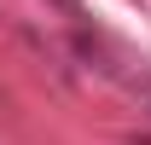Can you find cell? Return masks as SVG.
Listing matches in <instances>:
<instances>
[{"label":"cell","instance_id":"1","mask_svg":"<svg viewBox=\"0 0 151 145\" xmlns=\"http://www.w3.org/2000/svg\"><path fill=\"white\" fill-rule=\"evenodd\" d=\"M128 93L139 99V110L151 116V75H128Z\"/></svg>","mask_w":151,"mask_h":145},{"label":"cell","instance_id":"2","mask_svg":"<svg viewBox=\"0 0 151 145\" xmlns=\"http://www.w3.org/2000/svg\"><path fill=\"white\" fill-rule=\"evenodd\" d=\"M58 6H64V12H70V18H76V23L87 18V12H81V0H58Z\"/></svg>","mask_w":151,"mask_h":145}]
</instances>
